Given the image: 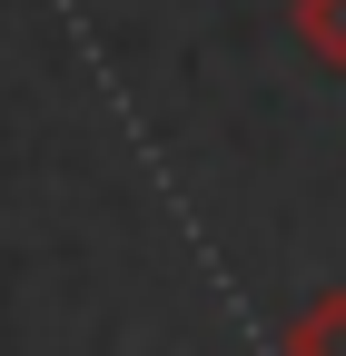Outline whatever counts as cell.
<instances>
[{"label":"cell","instance_id":"obj_2","mask_svg":"<svg viewBox=\"0 0 346 356\" xmlns=\"http://www.w3.org/2000/svg\"><path fill=\"white\" fill-rule=\"evenodd\" d=\"M287 30H297V50L346 70V0H287Z\"/></svg>","mask_w":346,"mask_h":356},{"label":"cell","instance_id":"obj_1","mask_svg":"<svg viewBox=\"0 0 346 356\" xmlns=\"http://www.w3.org/2000/svg\"><path fill=\"white\" fill-rule=\"evenodd\" d=\"M277 356H346V287H317L307 307H297L287 337H277Z\"/></svg>","mask_w":346,"mask_h":356}]
</instances>
